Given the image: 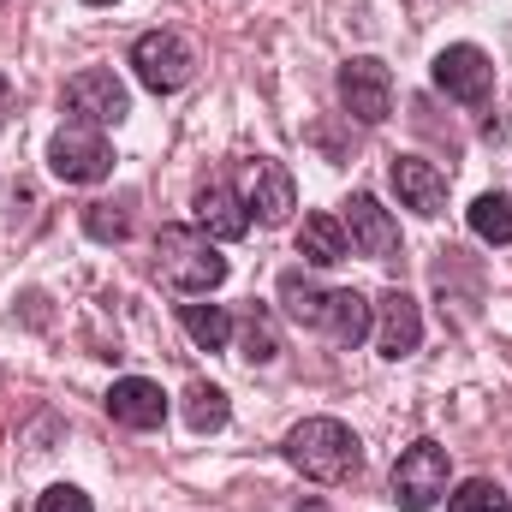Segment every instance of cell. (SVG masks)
Segmentation results:
<instances>
[{"label":"cell","instance_id":"obj_1","mask_svg":"<svg viewBox=\"0 0 512 512\" xmlns=\"http://www.w3.org/2000/svg\"><path fill=\"white\" fill-rule=\"evenodd\" d=\"M280 453H286V465L304 471L310 483H352L358 465H364V447H358V435H352L340 417H304V423L280 441Z\"/></svg>","mask_w":512,"mask_h":512},{"label":"cell","instance_id":"obj_2","mask_svg":"<svg viewBox=\"0 0 512 512\" xmlns=\"http://www.w3.org/2000/svg\"><path fill=\"white\" fill-rule=\"evenodd\" d=\"M155 274L173 292H215L227 280V256L197 227H161L155 233Z\"/></svg>","mask_w":512,"mask_h":512},{"label":"cell","instance_id":"obj_3","mask_svg":"<svg viewBox=\"0 0 512 512\" xmlns=\"http://www.w3.org/2000/svg\"><path fill=\"white\" fill-rule=\"evenodd\" d=\"M131 66H137V84H143V90L173 96V90L191 84L197 54H191V42H185L179 30H143V36L131 42Z\"/></svg>","mask_w":512,"mask_h":512},{"label":"cell","instance_id":"obj_4","mask_svg":"<svg viewBox=\"0 0 512 512\" xmlns=\"http://www.w3.org/2000/svg\"><path fill=\"white\" fill-rule=\"evenodd\" d=\"M48 167H54V179H66V185H96V179H108L114 149H108L102 126L66 120V126L48 137Z\"/></svg>","mask_w":512,"mask_h":512},{"label":"cell","instance_id":"obj_5","mask_svg":"<svg viewBox=\"0 0 512 512\" xmlns=\"http://www.w3.org/2000/svg\"><path fill=\"white\" fill-rule=\"evenodd\" d=\"M447 477H453V459L441 441H411L393 465V501L405 512H429L447 495Z\"/></svg>","mask_w":512,"mask_h":512},{"label":"cell","instance_id":"obj_6","mask_svg":"<svg viewBox=\"0 0 512 512\" xmlns=\"http://www.w3.org/2000/svg\"><path fill=\"white\" fill-rule=\"evenodd\" d=\"M435 90L465 102V108H483L495 96V60L477 42H453V48L435 54Z\"/></svg>","mask_w":512,"mask_h":512},{"label":"cell","instance_id":"obj_7","mask_svg":"<svg viewBox=\"0 0 512 512\" xmlns=\"http://www.w3.org/2000/svg\"><path fill=\"white\" fill-rule=\"evenodd\" d=\"M340 108L358 126H382L387 114H393V72L376 54H358V60L340 66Z\"/></svg>","mask_w":512,"mask_h":512},{"label":"cell","instance_id":"obj_8","mask_svg":"<svg viewBox=\"0 0 512 512\" xmlns=\"http://www.w3.org/2000/svg\"><path fill=\"white\" fill-rule=\"evenodd\" d=\"M66 108H72V120H90V126H120V120L131 114V96H126V84H120L114 72L90 66V72L66 78Z\"/></svg>","mask_w":512,"mask_h":512},{"label":"cell","instance_id":"obj_9","mask_svg":"<svg viewBox=\"0 0 512 512\" xmlns=\"http://www.w3.org/2000/svg\"><path fill=\"white\" fill-rule=\"evenodd\" d=\"M245 209H251L262 227H286V221H292V209H298V185H292V173H286L280 161L256 155L251 167H245Z\"/></svg>","mask_w":512,"mask_h":512},{"label":"cell","instance_id":"obj_10","mask_svg":"<svg viewBox=\"0 0 512 512\" xmlns=\"http://www.w3.org/2000/svg\"><path fill=\"white\" fill-rule=\"evenodd\" d=\"M370 334H376L382 358H393V364L411 358V352L423 346V310H417V298L399 292V286L382 292V298H376V328H370Z\"/></svg>","mask_w":512,"mask_h":512},{"label":"cell","instance_id":"obj_11","mask_svg":"<svg viewBox=\"0 0 512 512\" xmlns=\"http://www.w3.org/2000/svg\"><path fill=\"white\" fill-rule=\"evenodd\" d=\"M340 227H346L352 251L370 256V262L399 256V227H393V215H387L376 197H352V203H346V215H340Z\"/></svg>","mask_w":512,"mask_h":512},{"label":"cell","instance_id":"obj_12","mask_svg":"<svg viewBox=\"0 0 512 512\" xmlns=\"http://www.w3.org/2000/svg\"><path fill=\"white\" fill-rule=\"evenodd\" d=\"M387 179H393V191H399V203H405V209H417V215H441V209H447V179H441V167H435V161L393 155Z\"/></svg>","mask_w":512,"mask_h":512},{"label":"cell","instance_id":"obj_13","mask_svg":"<svg viewBox=\"0 0 512 512\" xmlns=\"http://www.w3.org/2000/svg\"><path fill=\"white\" fill-rule=\"evenodd\" d=\"M191 209H197V233H209V239H245L251 233V209H245V197L227 179L203 185Z\"/></svg>","mask_w":512,"mask_h":512},{"label":"cell","instance_id":"obj_14","mask_svg":"<svg viewBox=\"0 0 512 512\" xmlns=\"http://www.w3.org/2000/svg\"><path fill=\"white\" fill-rule=\"evenodd\" d=\"M108 417L126 423V429H161L167 423V393L143 376H126V382L108 387Z\"/></svg>","mask_w":512,"mask_h":512},{"label":"cell","instance_id":"obj_15","mask_svg":"<svg viewBox=\"0 0 512 512\" xmlns=\"http://www.w3.org/2000/svg\"><path fill=\"white\" fill-rule=\"evenodd\" d=\"M370 328H376V304H370L364 292H352V286L328 292V310H322V334H328L334 346H358V340H370Z\"/></svg>","mask_w":512,"mask_h":512},{"label":"cell","instance_id":"obj_16","mask_svg":"<svg viewBox=\"0 0 512 512\" xmlns=\"http://www.w3.org/2000/svg\"><path fill=\"white\" fill-rule=\"evenodd\" d=\"M298 256L316 262V268L346 262V256H352V239H346L340 215H304V227H298Z\"/></svg>","mask_w":512,"mask_h":512},{"label":"cell","instance_id":"obj_17","mask_svg":"<svg viewBox=\"0 0 512 512\" xmlns=\"http://www.w3.org/2000/svg\"><path fill=\"white\" fill-rule=\"evenodd\" d=\"M227 417H233V405H227V393H221L215 382H191L185 387V423H191L197 435L227 429Z\"/></svg>","mask_w":512,"mask_h":512},{"label":"cell","instance_id":"obj_18","mask_svg":"<svg viewBox=\"0 0 512 512\" xmlns=\"http://www.w3.org/2000/svg\"><path fill=\"white\" fill-rule=\"evenodd\" d=\"M280 304H286V316H292V322H304V328H322L328 292H322V286H310L298 268H286V274H280Z\"/></svg>","mask_w":512,"mask_h":512},{"label":"cell","instance_id":"obj_19","mask_svg":"<svg viewBox=\"0 0 512 512\" xmlns=\"http://www.w3.org/2000/svg\"><path fill=\"white\" fill-rule=\"evenodd\" d=\"M179 322H185V334H191L203 352H221V346L233 340V316H227L221 304H185Z\"/></svg>","mask_w":512,"mask_h":512},{"label":"cell","instance_id":"obj_20","mask_svg":"<svg viewBox=\"0 0 512 512\" xmlns=\"http://www.w3.org/2000/svg\"><path fill=\"white\" fill-rule=\"evenodd\" d=\"M471 233L489 239V245H512V203L501 191H483V197L471 203Z\"/></svg>","mask_w":512,"mask_h":512},{"label":"cell","instance_id":"obj_21","mask_svg":"<svg viewBox=\"0 0 512 512\" xmlns=\"http://www.w3.org/2000/svg\"><path fill=\"white\" fill-rule=\"evenodd\" d=\"M447 512H512L507 489L501 483H489V477H471L453 501H447Z\"/></svg>","mask_w":512,"mask_h":512},{"label":"cell","instance_id":"obj_22","mask_svg":"<svg viewBox=\"0 0 512 512\" xmlns=\"http://www.w3.org/2000/svg\"><path fill=\"white\" fill-rule=\"evenodd\" d=\"M84 233L102 239V245H120V239L131 233V215L114 209V203H90V209H84Z\"/></svg>","mask_w":512,"mask_h":512},{"label":"cell","instance_id":"obj_23","mask_svg":"<svg viewBox=\"0 0 512 512\" xmlns=\"http://www.w3.org/2000/svg\"><path fill=\"white\" fill-rule=\"evenodd\" d=\"M239 334H245V358H251V364H274V358H280V334H274V322H268V316H256V310H251Z\"/></svg>","mask_w":512,"mask_h":512},{"label":"cell","instance_id":"obj_24","mask_svg":"<svg viewBox=\"0 0 512 512\" xmlns=\"http://www.w3.org/2000/svg\"><path fill=\"white\" fill-rule=\"evenodd\" d=\"M36 512H96V507H90V495H84V489H72V483H54V489L36 501Z\"/></svg>","mask_w":512,"mask_h":512},{"label":"cell","instance_id":"obj_25","mask_svg":"<svg viewBox=\"0 0 512 512\" xmlns=\"http://www.w3.org/2000/svg\"><path fill=\"white\" fill-rule=\"evenodd\" d=\"M6 114H12V84L0 78V131H6Z\"/></svg>","mask_w":512,"mask_h":512},{"label":"cell","instance_id":"obj_26","mask_svg":"<svg viewBox=\"0 0 512 512\" xmlns=\"http://www.w3.org/2000/svg\"><path fill=\"white\" fill-rule=\"evenodd\" d=\"M84 6H114V0H84Z\"/></svg>","mask_w":512,"mask_h":512}]
</instances>
